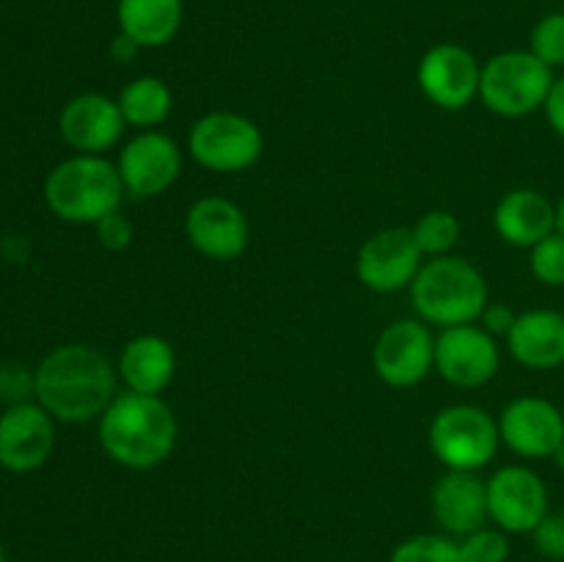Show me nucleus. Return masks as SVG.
Returning <instances> with one entry per match:
<instances>
[{
	"label": "nucleus",
	"instance_id": "nucleus-1",
	"mask_svg": "<svg viewBox=\"0 0 564 562\" xmlns=\"http://www.w3.org/2000/svg\"><path fill=\"white\" fill-rule=\"evenodd\" d=\"M119 372L91 345L53 347L33 369V400L64 424H86L102 417L119 395Z\"/></svg>",
	"mask_w": 564,
	"mask_h": 562
},
{
	"label": "nucleus",
	"instance_id": "nucleus-2",
	"mask_svg": "<svg viewBox=\"0 0 564 562\" xmlns=\"http://www.w3.org/2000/svg\"><path fill=\"white\" fill-rule=\"evenodd\" d=\"M99 446L113 463L135 472L160 466L176 450L180 424L163 395L121 391L97 419Z\"/></svg>",
	"mask_w": 564,
	"mask_h": 562
},
{
	"label": "nucleus",
	"instance_id": "nucleus-3",
	"mask_svg": "<svg viewBox=\"0 0 564 562\" xmlns=\"http://www.w3.org/2000/svg\"><path fill=\"white\" fill-rule=\"evenodd\" d=\"M127 191L119 169L105 154H72L44 180V204L55 218L77 226H97L121 209Z\"/></svg>",
	"mask_w": 564,
	"mask_h": 562
},
{
	"label": "nucleus",
	"instance_id": "nucleus-4",
	"mask_svg": "<svg viewBox=\"0 0 564 562\" xmlns=\"http://www.w3.org/2000/svg\"><path fill=\"white\" fill-rule=\"evenodd\" d=\"M411 303L416 317L438 331L479 323L490 303L488 281L477 264L455 253L424 259L411 284Z\"/></svg>",
	"mask_w": 564,
	"mask_h": 562
},
{
	"label": "nucleus",
	"instance_id": "nucleus-5",
	"mask_svg": "<svg viewBox=\"0 0 564 562\" xmlns=\"http://www.w3.org/2000/svg\"><path fill=\"white\" fill-rule=\"evenodd\" d=\"M551 86H554V69L545 66L538 55L529 50H505L490 55L482 64L479 99L490 114L521 119L534 110H543Z\"/></svg>",
	"mask_w": 564,
	"mask_h": 562
},
{
	"label": "nucleus",
	"instance_id": "nucleus-6",
	"mask_svg": "<svg viewBox=\"0 0 564 562\" xmlns=\"http://www.w3.org/2000/svg\"><path fill=\"white\" fill-rule=\"evenodd\" d=\"M427 441L446 472H482L501 446L499 419L468 402L446 406L430 422Z\"/></svg>",
	"mask_w": 564,
	"mask_h": 562
},
{
	"label": "nucleus",
	"instance_id": "nucleus-7",
	"mask_svg": "<svg viewBox=\"0 0 564 562\" xmlns=\"http://www.w3.org/2000/svg\"><path fill=\"white\" fill-rule=\"evenodd\" d=\"M187 152L202 169L215 174H237L257 165L264 152V136L248 116L235 110H213L191 127Z\"/></svg>",
	"mask_w": 564,
	"mask_h": 562
},
{
	"label": "nucleus",
	"instance_id": "nucleus-8",
	"mask_svg": "<svg viewBox=\"0 0 564 562\" xmlns=\"http://www.w3.org/2000/svg\"><path fill=\"white\" fill-rule=\"evenodd\" d=\"M372 367L391 389L419 386L435 369V336L419 317L394 320L372 347Z\"/></svg>",
	"mask_w": 564,
	"mask_h": 562
},
{
	"label": "nucleus",
	"instance_id": "nucleus-9",
	"mask_svg": "<svg viewBox=\"0 0 564 562\" xmlns=\"http://www.w3.org/2000/svg\"><path fill=\"white\" fill-rule=\"evenodd\" d=\"M501 367L496 336L479 323L441 328L435 336V369L457 389H482Z\"/></svg>",
	"mask_w": 564,
	"mask_h": 562
},
{
	"label": "nucleus",
	"instance_id": "nucleus-10",
	"mask_svg": "<svg viewBox=\"0 0 564 562\" xmlns=\"http://www.w3.org/2000/svg\"><path fill=\"white\" fill-rule=\"evenodd\" d=\"M479 80H482V64L463 44L441 42L419 61V88L441 110L468 108L479 97Z\"/></svg>",
	"mask_w": 564,
	"mask_h": 562
},
{
	"label": "nucleus",
	"instance_id": "nucleus-11",
	"mask_svg": "<svg viewBox=\"0 0 564 562\" xmlns=\"http://www.w3.org/2000/svg\"><path fill=\"white\" fill-rule=\"evenodd\" d=\"M549 516V488L529 466L496 468L488 477V518L507 534H532Z\"/></svg>",
	"mask_w": 564,
	"mask_h": 562
},
{
	"label": "nucleus",
	"instance_id": "nucleus-12",
	"mask_svg": "<svg viewBox=\"0 0 564 562\" xmlns=\"http://www.w3.org/2000/svg\"><path fill=\"white\" fill-rule=\"evenodd\" d=\"M127 196L154 198L169 191L182 174V149L160 130H141L121 143L116 160Z\"/></svg>",
	"mask_w": 564,
	"mask_h": 562
},
{
	"label": "nucleus",
	"instance_id": "nucleus-13",
	"mask_svg": "<svg viewBox=\"0 0 564 562\" xmlns=\"http://www.w3.org/2000/svg\"><path fill=\"white\" fill-rule=\"evenodd\" d=\"M422 264L424 253L419 251L413 231L405 226H394L364 242L356 259V273L367 290L389 295V292L411 290Z\"/></svg>",
	"mask_w": 564,
	"mask_h": 562
},
{
	"label": "nucleus",
	"instance_id": "nucleus-14",
	"mask_svg": "<svg viewBox=\"0 0 564 562\" xmlns=\"http://www.w3.org/2000/svg\"><path fill=\"white\" fill-rule=\"evenodd\" d=\"M187 242L202 257L215 262H231L246 253L251 240V226L240 204L226 196H202L191 204L185 215Z\"/></svg>",
	"mask_w": 564,
	"mask_h": 562
},
{
	"label": "nucleus",
	"instance_id": "nucleus-15",
	"mask_svg": "<svg viewBox=\"0 0 564 562\" xmlns=\"http://www.w3.org/2000/svg\"><path fill=\"white\" fill-rule=\"evenodd\" d=\"M55 450V419L36 400L0 413V466L11 474L42 468Z\"/></svg>",
	"mask_w": 564,
	"mask_h": 562
},
{
	"label": "nucleus",
	"instance_id": "nucleus-16",
	"mask_svg": "<svg viewBox=\"0 0 564 562\" xmlns=\"http://www.w3.org/2000/svg\"><path fill=\"white\" fill-rule=\"evenodd\" d=\"M501 444L527 461H545L564 444V413L545 397H518L499 417Z\"/></svg>",
	"mask_w": 564,
	"mask_h": 562
},
{
	"label": "nucleus",
	"instance_id": "nucleus-17",
	"mask_svg": "<svg viewBox=\"0 0 564 562\" xmlns=\"http://www.w3.org/2000/svg\"><path fill=\"white\" fill-rule=\"evenodd\" d=\"M127 130L119 99L86 91L72 97L58 116V132L75 154H105L119 147Z\"/></svg>",
	"mask_w": 564,
	"mask_h": 562
},
{
	"label": "nucleus",
	"instance_id": "nucleus-18",
	"mask_svg": "<svg viewBox=\"0 0 564 562\" xmlns=\"http://www.w3.org/2000/svg\"><path fill=\"white\" fill-rule=\"evenodd\" d=\"M430 510L441 532L460 540L490 521L488 479L479 472H446L430 490Z\"/></svg>",
	"mask_w": 564,
	"mask_h": 562
},
{
	"label": "nucleus",
	"instance_id": "nucleus-19",
	"mask_svg": "<svg viewBox=\"0 0 564 562\" xmlns=\"http://www.w3.org/2000/svg\"><path fill=\"white\" fill-rule=\"evenodd\" d=\"M494 229L507 246L534 248L556 231V204L534 187H516L496 204Z\"/></svg>",
	"mask_w": 564,
	"mask_h": 562
},
{
	"label": "nucleus",
	"instance_id": "nucleus-20",
	"mask_svg": "<svg viewBox=\"0 0 564 562\" xmlns=\"http://www.w3.org/2000/svg\"><path fill=\"white\" fill-rule=\"evenodd\" d=\"M510 356L521 367L549 372L564 364V314L554 309H529L518 314L507 334Z\"/></svg>",
	"mask_w": 564,
	"mask_h": 562
},
{
	"label": "nucleus",
	"instance_id": "nucleus-21",
	"mask_svg": "<svg viewBox=\"0 0 564 562\" xmlns=\"http://www.w3.org/2000/svg\"><path fill=\"white\" fill-rule=\"evenodd\" d=\"M119 383L135 395H163L176 375V353L169 339L141 334L127 342L119 353Z\"/></svg>",
	"mask_w": 564,
	"mask_h": 562
},
{
	"label": "nucleus",
	"instance_id": "nucleus-22",
	"mask_svg": "<svg viewBox=\"0 0 564 562\" xmlns=\"http://www.w3.org/2000/svg\"><path fill=\"white\" fill-rule=\"evenodd\" d=\"M185 20L182 0H116V22L119 33L141 50L165 47L180 33Z\"/></svg>",
	"mask_w": 564,
	"mask_h": 562
},
{
	"label": "nucleus",
	"instance_id": "nucleus-23",
	"mask_svg": "<svg viewBox=\"0 0 564 562\" xmlns=\"http://www.w3.org/2000/svg\"><path fill=\"white\" fill-rule=\"evenodd\" d=\"M119 108L124 114L127 127L141 130H158L174 110V94L169 83L154 75H141L127 83L119 94Z\"/></svg>",
	"mask_w": 564,
	"mask_h": 562
},
{
	"label": "nucleus",
	"instance_id": "nucleus-24",
	"mask_svg": "<svg viewBox=\"0 0 564 562\" xmlns=\"http://www.w3.org/2000/svg\"><path fill=\"white\" fill-rule=\"evenodd\" d=\"M411 231L424 257H446L457 246V240H460V220L449 209H430V213H424L416 220Z\"/></svg>",
	"mask_w": 564,
	"mask_h": 562
},
{
	"label": "nucleus",
	"instance_id": "nucleus-25",
	"mask_svg": "<svg viewBox=\"0 0 564 562\" xmlns=\"http://www.w3.org/2000/svg\"><path fill=\"white\" fill-rule=\"evenodd\" d=\"M389 562H463L457 538L449 534H413L394 545Z\"/></svg>",
	"mask_w": 564,
	"mask_h": 562
},
{
	"label": "nucleus",
	"instance_id": "nucleus-26",
	"mask_svg": "<svg viewBox=\"0 0 564 562\" xmlns=\"http://www.w3.org/2000/svg\"><path fill=\"white\" fill-rule=\"evenodd\" d=\"M529 53L538 55L545 66H564V11H551L534 22L529 33Z\"/></svg>",
	"mask_w": 564,
	"mask_h": 562
},
{
	"label": "nucleus",
	"instance_id": "nucleus-27",
	"mask_svg": "<svg viewBox=\"0 0 564 562\" xmlns=\"http://www.w3.org/2000/svg\"><path fill=\"white\" fill-rule=\"evenodd\" d=\"M463 562H507L510 560V534L499 527H479L457 540Z\"/></svg>",
	"mask_w": 564,
	"mask_h": 562
},
{
	"label": "nucleus",
	"instance_id": "nucleus-28",
	"mask_svg": "<svg viewBox=\"0 0 564 562\" xmlns=\"http://www.w3.org/2000/svg\"><path fill=\"white\" fill-rule=\"evenodd\" d=\"M529 270L545 287H564V235L551 231L545 240L529 248Z\"/></svg>",
	"mask_w": 564,
	"mask_h": 562
},
{
	"label": "nucleus",
	"instance_id": "nucleus-29",
	"mask_svg": "<svg viewBox=\"0 0 564 562\" xmlns=\"http://www.w3.org/2000/svg\"><path fill=\"white\" fill-rule=\"evenodd\" d=\"M534 549L551 562H564V512H551L534 527Z\"/></svg>",
	"mask_w": 564,
	"mask_h": 562
},
{
	"label": "nucleus",
	"instance_id": "nucleus-30",
	"mask_svg": "<svg viewBox=\"0 0 564 562\" xmlns=\"http://www.w3.org/2000/svg\"><path fill=\"white\" fill-rule=\"evenodd\" d=\"M0 400L6 406L33 400V372H28L20 364H6V367H0Z\"/></svg>",
	"mask_w": 564,
	"mask_h": 562
},
{
	"label": "nucleus",
	"instance_id": "nucleus-31",
	"mask_svg": "<svg viewBox=\"0 0 564 562\" xmlns=\"http://www.w3.org/2000/svg\"><path fill=\"white\" fill-rule=\"evenodd\" d=\"M94 229H97L99 246L108 248V251H124V248L132 242V235H135V229H132V220L127 218L121 209L105 215V218L99 220Z\"/></svg>",
	"mask_w": 564,
	"mask_h": 562
},
{
	"label": "nucleus",
	"instance_id": "nucleus-32",
	"mask_svg": "<svg viewBox=\"0 0 564 562\" xmlns=\"http://www.w3.org/2000/svg\"><path fill=\"white\" fill-rule=\"evenodd\" d=\"M516 320L518 314L512 312L507 303H488L482 317H479V325H482L490 336H505L507 339V334H510V328L516 325Z\"/></svg>",
	"mask_w": 564,
	"mask_h": 562
},
{
	"label": "nucleus",
	"instance_id": "nucleus-33",
	"mask_svg": "<svg viewBox=\"0 0 564 562\" xmlns=\"http://www.w3.org/2000/svg\"><path fill=\"white\" fill-rule=\"evenodd\" d=\"M545 119H549L551 130L556 132V136L564 138V75L562 77H554V86H551L549 97H545Z\"/></svg>",
	"mask_w": 564,
	"mask_h": 562
},
{
	"label": "nucleus",
	"instance_id": "nucleus-34",
	"mask_svg": "<svg viewBox=\"0 0 564 562\" xmlns=\"http://www.w3.org/2000/svg\"><path fill=\"white\" fill-rule=\"evenodd\" d=\"M138 53H141V47H138V44L132 42V39H127L124 33H116L113 42H110V55H113V58L119 61V64H127V61L135 58Z\"/></svg>",
	"mask_w": 564,
	"mask_h": 562
},
{
	"label": "nucleus",
	"instance_id": "nucleus-35",
	"mask_svg": "<svg viewBox=\"0 0 564 562\" xmlns=\"http://www.w3.org/2000/svg\"><path fill=\"white\" fill-rule=\"evenodd\" d=\"M556 231L564 235V196L560 198V204H556Z\"/></svg>",
	"mask_w": 564,
	"mask_h": 562
},
{
	"label": "nucleus",
	"instance_id": "nucleus-36",
	"mask_svg": "<svg viewBox=\"0 0 564 562\" xmlns=\"http://www.w3.org/2000/svg\"><path fill=\"white\" fill-rule=\"evenodd\" d=\"M551 461H554V463H556V466H560V468H562V472H564V444L560 446V450H556V452H554V455H551Z\"/></svg>",
	"mask_w": 564,
	"mask_h": 562
},
{
	"label": "nucleus",
	"instance_id": "nucleus-37",
	"mask_svg": "<svg viewBox=\"0 0 564 562\" xmlns=\"http://www.w3.org/2000/svg\"><path fill=\"white\" fill-rule=\"evenodd\" d=\"M0 562H6V551H3V543H0Z\"/></svg>",
	"mask_w": 564,
	"mask_h": 562
}]
</instances>
